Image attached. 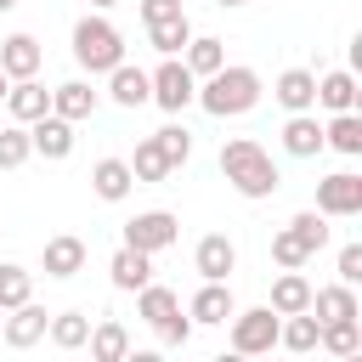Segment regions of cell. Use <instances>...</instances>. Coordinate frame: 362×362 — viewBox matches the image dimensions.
I'll return each mask as SVG.
<instances>
[{
    "instance_id": "cell-1",
    "label": "cell",
    "mask_w": 362,
    "mask_h": 362,
    "mask_svg": "<svg viewBox=\"0 0 362 362\" xmlns=\"http://www.w3.org/2000/svg\"><path fill=\"white\" fill-rule=\"evenodd\" d=\"M221 175H226V187H232L238 198H272V192L283 187L272 153H266L255 136H232V141H221Z\"/></svg>"
},
{
    "instance_id": "cell-2",
    "label": "cell",
    "mask_w": 362,
    "mask_h": 362,
    "mask_svg": "<svg viewBox=\"0 0 362 362\" xmlns=\"http://www.w3.org/2000/svg\"><path fill=\"white\" fill-rule=\"evenodd\" d=\"M260 96H266L260 74H255V68H243V62H226L221 74L198 79V96H192V102H198L209 119H238V113L260 107Z\"/></svg>"
},
{
    "instance_id": "cell-3",
    "label": "cell",
    "mask_w": 362,
    "mask_h": 362,
    "mask_svg": "<svg viewBox=\"0 0 362 362\" xmlns=\"http://www.w3.org/2000/svg\"><path fill=\"white\" fill-rule=\"evenodd\" d=\"M74 62L85 74H113L124 62V34L107 17H79L74 23Z\"/></svg>"
},
{
    "instance_id": "cell-4",
    "label": "cell",
    "mask_w": 362,
    "mask_h": 362,
    "mask_svg": "<svg viewBox=\"0 0 362 362\" xmlns=\"http://www.w3.org/2000/svg\"><path fill=\"white\" fill-rule=\"evenodd\" d=\"M232 322V351L238 356H272V345H277V328H283V317L272 311V305H249V311H232L226 317Z\"/></svg>"
},
{
    "instance_id": "cell-5",
    "label": "cell",
    "mask_w": 362,
    "mask_h": 362,
    "mask_svg": "<svg viewBox=\"0 0 362 362\" xmlns=\"http://www.w3.org/2000/svg\"><path fill=\"white\" fill-rule=\"evenodd\" d=\"M192 96H198V79L187 74V62H181V57H164V62L147 74V102H158L164 113L192 107Z\"/></svg>"
},
{
    "instance_id": "cell-6",
    "label": "cell",
    "mask_w": 362,
    "mask_h": 362,
    "mask_svg": "<svg viewBox=\"0 0 362 362\" xmlns=\"http://www.w3.org/2000/svg\"><path fill=\"white\" fill-rule=\"evenodd\" d=\"M317 215H328V221H351V215H362V175H356V170H334V175H322V181H317Z\"/></svg>"
},
{
    "instance_id": "cell-7",
    "label": "cell",
    "mask_w": 362,
    "mask_h": 362,
    "mask_svg": "<svg viewBox=\"0 0 362 362\" xmlns=\"http://www.w3.org/2000/svg\"><path fill=\"white\" fill-rule=\"evenodd\" d=\"M175 238H181V221H175L170 209H141V215H130V221H124V249L158 255V249H170Z\"/></svg>"
},
{
    "instance_id": "cell-8",
    "label": "cell",
    "mask_w": 362,
    "mask_h": 362,
    "mask_svg": "<svg viewBox=\"0 0 362 362\" xmlns=\"http://www.w3.org/2000/svg\"><path fill=\"white\" fill-rule=\"evenodd\" d=\"M45 328H51V311H45V305H34V300H23L17 311H6V317H0V339H6L11 351L40 345V339H45Z\"/></svg>"
},
{
    "instance_id": "cell-9",
    "label": "cell",
    "mask_w": 362,
    "mask_h": 362,
    "mask_svg": "<svg viewBox=\"0 0 362 362\" xmlns=\"http://www.w3.org/2000/svg\"><path fill=\"white\" fill-rule=\"evenodd\" d=\"M192 266H198V277H204V283H226V277L238 272V243H232L226 232H209V238H198Z\"/></svg>"
},
{
    "instance_id": "cell-10",
    "label": "cell",
    "mask_w": 362,
    "mask_h": 362,
    "mask_svg": "<svg viewBox=\"0 0 362 362\" xmlns=\"http://www.w3.org/2000/svg\"><path fill=\"white\" fill-rule=\"evenodd\" d=\"M40 62H45V51H40L34 34H6L0 40V74L6 79H40Z\"/></svg>"
},
{
    "instance_id": "cell-11",
    "label": "cell",
    "mask_w": 362,
    "mask_h": 362,
    "mask_svg": "<svg viewBox=\"0 0 362 362\" xmlns=\"http://www.w3.org/2000/svg\"><path fill=\"white\" fill-rule=\"evenodd\" d=\"M272 96H277L283 113H311L317 107V74L311 68H283L272 79Z\"/></svg>"
},
{
    "instance_id": "cell-12",
    "label": "cell",
    "mask_w": 362,
    "mask_h": 362,
    "mask_svg": "<svg viewBox=\"0 0 362 362\" xmlns=\"http://www.w3.org/2000/svg\"><path fill=\"white\" fill-rule=\"evenodd\" d=\"M6 113H11V124H34V119L51 113V90L40 79H11L6 85Z\"/></svg>"
},
{
    "instance_id": "cell-13",
    "label": "cell",
    "mask_w": 362,
    "mask_h": 362,
    "mask_svg": "<svg viewBox=\"0 0 362 362\" xmlns=\"http://www.w3.org/2000/svg\"><path fill=\"white\" fill-rule=\"evenodd\" d=\"M28 147H34L40 158H68V153H74V124L57 119V113H45V119L28 124Z\"/></svg>"
},
{
    "instance_id": "cell-14",
    "label": "cell",
    "mask_w": 362,
    "mask_h": 362,
    "mask_svg": "<svg viewBox=\"0 0 362 362\" xmlns=\"http://www.w3.org/2000/svg\"><path fill=\"white\" fill-rule=\"evenodd\" d=\"M130 187H136V175H130L124 158H96V164H90V192H96L102 204H124Z\"/></svg>"
},
{
    "instance_id": "cell-15",
    "label": "cell",
    "mask_w": 362,
    "mask_h": 362,
    "mask_svg": "<svg viewBox=\"0 0 362 362\" xmlns=\"http://www.w3.org/2000/svg\"><path fill=\"white\" fill-rule=\"evenodd\" d=\"M85 238H74V232H62V238H51L45 243V255H40V272L45 277H74V272H85Z\"/></svg>"
},
{
    "instance_id": "cell-16",
    "label": "cell",
    "mask_w": 362,
    "mask_h": 362,
    "mask_svg": "<svg viewBox=\"0 0 362 362\" xmlns=\"http://www.w3.org/2000/svg\"><path fill=\"white\" fill-rule=\"evenodd\" d=\"M136 317L158 334L164 322H175V317H181V294H175V288H164V283H147V288H136Z\"/></svg>"
},
{
    "instance_id": "cell-17",
    "label": "cell",
    "mask_w": 362,
    "mask_h": 362,
    "mask_svg": "<svg viewBox=\"0 0 362 362\" xmlns=\"http://www.w3.org/2000/svg\"><path fill=\"white\" fill-rule=\"evenodd\" d=\"M311 317H317V322H351V317H362V305H356V288H351V283L311 288Z\"/></svg>"
},
{
    "instance_id": "cell-18",
    "label": "cell",
    "mask_w": 362,
    "mask_h": 362,
    "mask_svg": "<svg viewBox=\"0 0 362 362\" xmlns=\"http://www.w3.org/2000/svg\"><path fill=\"white\" fill-rule=\"evenodd\" d=\"M356 96H362V85L351 68H334L317 79V107H328V113H356Z\"/></svg>"
},
{
    "instance_id": "cell-19",
    "label": "cell",
    "mask_w": 362,
    "mask_h": 362,
    "mask_svg": "<svg viewBox=\"0 0 362 362\" xmlns=\"http://www.w3.org/2000/svg\"><path fill=\"white\" fill-rule=\"evenodd\" d=\"M96 96H102V90H90V79H68V85L51 90V113L68 119V124H79V119L96 113Z\"/></svg>"
},
{
    "instance_id": "cell-20",
    "label": "cell",
    "mask_w": 362,
    "mask_h": 362,
    "mask_svg": "<svg viewBox=\"0 0 362 362\" xmlns=\"http://www.w3.org/2000/svg\"><path fill=\"white\" fill-rule=\"evenodd\" d=\"M107 277H113V288L136 294V288H147V283H153V255H141V249H124V243H119V255L107 260Z\"/></svg>"
},
{
    "instance_id": "cell-21",
    "label": "cell",
    "mask_w": 362,
    "mask_h": 362,
    "mask_svg": "<svg viewBox=\"0 0 362 362\" xmlns=\"http://www.w3.org/2000/svg\"><path fill=\"white\" fill-rule=\"evenodd\" d=\"M181 62H187L192 79H209V74L226 68V40H215V34H192L187 51H181Z\"/></svg>"
},
{
    "instance_id": "cell-22",
    "label": "cell",
    "mask_w": 362,
    "mask_h": 362,
    "mask_svg": "<svg viewBox=\"0 0 362 362\" xmlns=\"http://www.w3.org/2000/svg\"><path fill=\"white\" fill-rule=\"evenodd\" d=\"M283 153H288V158H317V153H322V124H317V113H288V124H283Z\"/></svg>"
},
{
    "instance_id": "cell-23",
    "label": "cell",
    "mask_w": 362,
    "mask_h": 362,
    "mask_svg": "<svg viewBox=\"0 0 362 362\" xmlns=\"http://www.w3.org/2000/svg\"><path fill=\"white\" fill-rule=\"evenodd\" d=\"M238 305H232V288L226 283H204L198 294H192V305H187V317L192 322H204V328H215V322H226Z\"/></svg>"
},
{
    "instance_id": "cell-24",
    "label": "cell",
    "mask_w": 362,
    "mask_h": 362,
    "mask_svg": "<svg viewBox=\"0 0 362 362\" xmlns=\"http://www.w3.org/2000/svg\"><path fill=\"white\" fill-rule=\"evenodd\" d=\"M90 362H119L124 351H130V328L119 322V317H102V322H90Z\"/></svg>"
},
{
    "instance_id": "cell-25",
    "label": "cell",
    "mask_w": 362,
    "mask_h": 362,
    "mask_svg": "<svg viewBox=\"0 0 362 362\" xmlns=\"http://www.w3.org/2000/svg\"><path fill=\"white\" fill-rule=\"evenodd\" d=\"M107 102H119V107H147V68L119 62V68L107 74Z\"/></svg>"
},
{
    "instance_id": "cell-26",
    "label": "cell",
    "mask_w": 362,
    "mask_h": 362,
    "mask_svg": "<svg viewBox=\"0 0 362 362\" xmlns=\"http://www.w3.org/2000/svg\"><path fill=\"white\" fill-rule=\"evenodd\" d=\"M277 317H294V311H311V283L300 277V272H277V283H272V300H266Z\"/></svg>"
},
{
    "instance_id": "cell-27",
    "label": "cell",
    "mask_w": 362,
    "mask_h": 362,
    "mask_svg": "<svg viewBox=\"0 0 362 362\" xmlns=\"http://www.w3.org/2000/svg\"><path fill=\"white\" fill-rule=\"evenodd\" d=\"M322 147L356 158V153H362V113H334V119L322 124Z\"/></svg>"
},
{
    "instance_id": "cell-28",
    "label": "cell",
    "mask_w": 362,
    "mask_h": 362,
    "mask_svg": "<svg viewBox=\"0 0 362 362\" xmlns=\"http://www.w3.org/2000/svg\"><path fill=\"white\" fill-rule=\"evenodd\" d=\"M317 334H322V322H317L311 311H294V317H283L277 345H288L294 356H311V351H317Z\"/></svg>"
},
{
    "instance_id": "cell-29",
    "label": "cell",
    "mask_w": 362,
    "mask_h": 362,
    "mask_svg": "<svg viewBox=\"0 0 362 362\" xmlns=\"http://www.w3.org/2000/svg\"><path fill=\"white\" fill-rule=\"evenodd\" d=\"M45 339H51L57 351H79V345L90 339V317H85V311H57L51 328H45Z\"/></svg>"
},
{
    "instance_id": "cell-30",
    "label": "cell",
    "mask_w": 362,
    "mask_h": 362,
    "mask_svg": "<svg viewBox=\"0 0 362 362\" xmlns=\"http://www.w3.org/2000/svg\"><path fill=\"white\" fill-rule=\"evenodd\" d=\"M187 40H192V23H187V17H170V23H147V45H153L158 57H181V51H187Z\"/></svg>"
},
{
    "instance_id": "cell-31",
    "label": "cell",
    "mask_w": 362,
    "mask_h": 362,
    "mask_svg": "<svg viewBox=\"0 0 362 362\" xmlns=\"http://www.w3.org/2000/svg\"><path fill=\"white\" fill-rule=\"evenodd\" d=\"M23 300H34V272L0 260V311H17Z\"/></svg>"
},
{
    "instance_id": "cell-32",
    "label": "cell",
    "mask_w": 362,
    "mask_h": 362,
    "mask_svg": "<svg viewBox=\"0 0 362 362\" xmlns=\"http://www.w3.org/2000/svg\"><path fill=\"white\" fill-rule=\"evenodd\" d=\"M317 345H322L328 356H356V351H362V322H356V317H351V322H322Z\"/></svg>"
},
{
    "instance_id": "cell-33",
    "label": "cell",
    "mask_w": 362,
    "mask_h": 362,
    "mask_svg": "<svg viewBox=\"0 0 362 362\" xmlns=\"http://www.w3.org/2000/svg\"><path fill=\"white\" fill-rule=\"evenodd\" d=\"M153 141H158V153H164L170 170H181V164L192 158V136H187V124H164V130H153Z\"/></svg>"
},
{
    "instance_id": "cell-34",
    "label": "cell",
    "mask_w": 362,
    "mask_h": 362,
    "mask_svg": "<svg viewBox=\"0 0 362 362\" xmlns=\"http://www.w3.org/2000/svg\"><path fill=\"white\" fill-rule=\"evenodd\" d=\"M130 164V175L136 181H164L170 175V164H164V153H158V141L147 136V141H136V158H124Z\"/></svg>"
},
{
    "instance_id": "cell-35",
    "label": "cell",
    "mask_w": 362,
    "mask_h": 362,
    "mask_svg": "<svg viewBox=\"0 0 362 362\" xmlns=\"http://www.w3.org/2000/svg\"><path fill=\"white\" fill-rule=\"evenodd\" d=\"M28 124H0V170H17L28 164Z\"/></svg>"
},
{
    "instance_id": "cell-36",
    "label": "cell",
    "mask_w": 362,
    "mask_h": 362,
    "mask_svg": "<svg viewBox=\"0 0 362 362\" xmlns=\"http://www.w3.org/2000/svg\"><path fill=\"white\" fill-rule=\"evenodd\" d=\"M288 232H294V238H300V243L317 255V249L328 243V215H317V209H300V215L288 221Z\"/></svg>"
},
{
    "instance_id": "cell-37",
    "label": "cell",
    "mask_w": 362,
    "mask_h": 362,
    "mask_svg": "<svg viewBox=\"0 0 362 362\" xmlns=\"http://www.w3.org/2000/svg\"><path fill=\"white\" fill-rule=\"evenodd\" d=\"M272 260H277V266H283V272H300V266H305V260H311V249H305V243H300V238H294V232H288V226H283V232H277V238H272Z\"/></svg>"
},
{
    "instance_id": "cell-38",
    "label": "cell",
    "mask_w": 362,
    "mask_h": 362,
    "mask_svg": "<svg viewBox=\"0 0 362 362\" xmlns=\"http://www.w3.org/2000/svg\"><path fill=\"white\" fill-rule=\"evenodd\" d=\"M339 283H351V288L362 283V243H345L339 249Z\"/></svg>"
},
{
    "instance_id": "cell-39",
    "label": "cell",
    "mask_w": 362,
    "mask_h": 362,
    "mask_svg": "<svg viewBox=\"0 0 362 362\" xmlns=\"http://www.w3.org/2000/svg\"><path fill=\"white\" fill-rule=\"evenodd\" d=\"M170 17H187L181 0H141V23H170Z\"/></svg>"
},
{
    "instance_id": "cell-40",
    "label": "cell",
    "mask_w": 362,
    "mask_h": 362,
    "mask_svg": "<svg viewBox=\"0 0 362 362\" xmlns=\"http://www.w3.org/2000/svg\"><path fill=\"white\" fill-rule=\"evenodd\" d=\"M119 362H164V356H158V351H136V345H130V351H124Z\"/></svg>"
},
{
    "instance_id": "cell-41",
    "label": "cell",
    "mask_w": 362,
    "mask_h": 362,
    "mask_svg": "<svg viewBox=\"0 0 362 362\" xmlns=\"http://www.w3.org/2000/svg\"><path fill=\"white\" fill-rule=\"evenodd\" d=\"M215 362H249V356H238V351H221V356H215Z\"/></svg>"
},
{
    "instance_id": "cell-42",
    "label": "cell",
    "mask_w": 362,
    "mask_h": 362,
    "mask_svg": "<svg viewBox=\"0 0 362 362\" xmlns=\"http://www.w3.org/2000/svg\"><path fill=\"white\" fill-rule=\"evenodd\" d=\"M215 6H249V0H215Z\"/></svg>"
},
{
    "instance_id": "cell-43",
    "label": "cell",
    "mask_w": 362,
    "mask_h": 362,
    "mask_svg": "<svg viewBox=\"0 0 362 362\" xmlns=\"http://www.w3.org/2000/svg\"><path fill=\"white\" fill-rule=\"evenodd\" d=\"M6 85H11V79H6V74H0V102H6Z\"/></svg>"
},
{
    "instance_id": "cell-44",
    "label": "cell",
    "mask_w": 362,
    "mask_h": 362,
    "mask_svg": "<svg viewBox=\"0 0 362 362\" xmlns=\"http://www.w3.org/2000/svg\"><path fill=\"white\" fill-rule=\"evenodd\" d=\"M90 6H96V11H107V6H113V0H90Z\"/></svg>"
},
{
    "instance_id": "cell-45",
    "label": "cell",
    "mask_w": 362,
    "mask_h": 362,
    "mask_svg": "<svg viewBox=\"0 0 362 362\" xmlns=\"http://www.w3.org/2000/svg\"><path fill=\"white\" fill-rule=\"evenodd\" d=\"M339 362H362V351H356V356H339Z\"/></svg>"
},
{
    "instance_id": "cell-46",
    "label": "cell",
    "mask_w": 362,
    "mask_h": 362,
    "mask_svg": "<svg viewBox=\"0 0 362 362\" xmlns=\"http://www.w3.org/2000/svg\"><path fill=\"white\" fill-rule=\"evenodd\" d=\"M11 6H17V0H0V11H11Z\"/></svg>"
},
{
    "instance_id": "cell-47",
    "label": "cell",
    "mask_w": 362,
    "mask_h": 362,
    "mask_svg": "<svg viewBox=\"0 0 362 362\" xmlns=\"http://www.w3.org/2000/svg\"><path fill=\"white\" fill-rule=\"evenodd\" d=\"M0 317H6V311H0Z\"/></svg>"
}]
</instances>
